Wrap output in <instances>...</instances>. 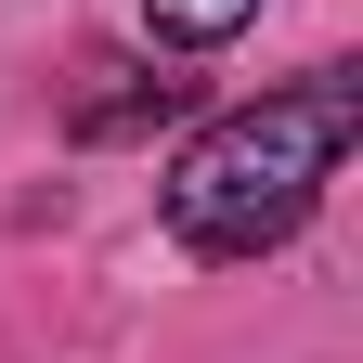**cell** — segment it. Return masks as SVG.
Instances as JSON below:
<instances>
[{"label": "cell", "mask_w": 363, "mask_h": 363, "mask_svg": "<svg viewBox=\"0 0 363 363\" xmlns=\"http://www.w3.org/2000/svg\"><path fill=\"white\" fill-rule=\"evenodd\" d=\"M350 143H363V78L350 65H311L286 91H259L247 117L195 130L156 208H169V234L195 259H259V247H286L298 220L325 208V182H337Z\"/></svg>", "instance_id": "6da1fadb"}, {"label": "cell", "mask_w": 363, "mask_h": 363, "mask_svg": "<svg viewBox=\"0 0 363 363\" xmlns=\"http://www.w3.org/2000/svg\"><path fill=\"white\" fill-rule=\"evenodd\" d=\"M247 13H259V0H143V26L169 39V52H220Z\"/></svg>", "instance_id": "3957f363"}, {"label": "cell", "mask_w": 363, "mask_h": 363, "mask_svg": "<svg viewBox=\"0 0 363 363\" xmlns=\"http://www.w3.org/2000/svg\"><path fill=\"white\" fill-rule=\"evenodd\" d=\"M104 91H78L65 104V130L78 143H117V130H156V117H182V78H156V65H91Z\"/></svg>", "instance_id": "7a4b0ae2"}]
</instances>
